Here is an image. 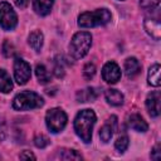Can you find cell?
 I'll return each instance as SVG.
<instances>
[{"instance_id":"obj_30","label":"cell","mask_w":161,"mask_h":161,"mask_svg":"<svg viewBox=\"0 0 161 161\" xmlns=\"http://www.w3.org/2000/svg\"><path fill=\"white\" fill-rule=\"evenodd\" d=\"M29 1H30V0H14L15 5H16L18 8H20V9H24V8L29 4Z\"/></svg>"},{"instance_id":"obj_25","label":"cell","mask_w":161,"mask_h":161,"mask_svg":"<svg viewBox=\"0 0 161 161\" xmlns=\"http://www.w3.org/2000/svg\"><path fill=\"white\" fill-rule=\"evenodd\" d=\"M14 53H15V50H14L13 44H11L9 40H5L4 44H3V54H4L6 58H10V57L14 55Z\"/></svg>"},{"instance_id":"obj_22","label":"cell","mask_w":161,"mask_h":161,"mask_svg":"<svg viewBox=\"0 0 161 161\" xmlns=\"http://www.w3.org/2000/svg\"><path fill=\"white\" fill-rule=\"evenodd\" d=\"M113 136V126L109 123H106L101 130H99V137L103 142H108Z\"/></svg>"},{"instance_id":"obj_18","label":"cell","mask_w":161,"mask_h":161,"mask_svg":"<svg viewBox=\"0 0 161 161\" xmlns=\"http://www.w3.org/2000/svg\"><path fill=\"white\" fill-rule=\"evenodd\" d=\"M147 80H148V84H151L153 87L160 86V65L158 64H153L152 67H150L148 74H147Z\"/></svg>"},{"instance_id":"obj_23","label":"cell","mask_w":161,"mask_h":161,"mask_svg":"<svg viewBox=\"0 0 161 161\" xmlns=\"http://www.w3.org/2000/svg\"><path fill=\"white\" fill-rule=\"evenodd\" d=\"M128 145H130V140H128L127 136H121V137H118V138L116 140V142H114V147H116V150H118L119 152H125V151L127 150Z\"/></svg>"},{"instance_id":"obj_13","label":"cell","mask_w":161,"mask_h":161,"mask_svg":"<svg viewBox=\"0 0 161 161\" xmlns=\"http://www.w3.org/2000/svg\"><path fill=\"white\" fill-rule=\"evenodd\" d=\"M54 4V0H34V10L38 15L45 16L50 13L52 6Z\"/></svg>"},{"instance_id":"obj_7","label":"cell","mask_w":161,"mask_h":161,"mask_svg":"<svg viewBox=\"0 0 161 161\" xmlns=\"http://www.w3.org/2000/svg\"><path fill=\"white\" fill-rule=\"evenodd\" d=\"M31 75L30 64L21 58H15L14 60V78L18 84H25Z\"/></svg>"},{"instance_id":"obj_4","label":"cell","mask_w":161,"mask_h":161,"mask_svg":"<svg viewBox=\"0 0 161 161\" xmlns=\"http://www.w3.org/2000/svg\"><path fill=\"white\" fill-rule=\"evenodd\" d=\"M44 104V99L35 92L24 91L15 96L13 101V107L18 111H28L40 108Z\"/></svg>"},{"instance_id":"obj_19","label":"cell","mask_w":161,"mask_h":161,"mask_svg":"<svg viewBox=\"0 0 161 161\" xmlns=\"http://www.w3.org/2000/svg\"><path fill=\"white\" fill-rule=\"evenodd\" d=\"M57 158L60 160H80L82 155L78 153L75 150H69V148H60L57 151Z\"/></svg>"},{"instance_id":"obj_9","label":"cell","mask_w":161,"mask_h":161,"mask_svg":"<svg viewBox=\"0 0 161 161\" xmlns=\"http://www.w3.org/2000/svg\"><path fill=\"white\" fill-rule=\"evenodd\" d=\"M160 101H161V96L158 91H155L147 96L146 108L151 117H157L160 114Z\"/></svg>"},{"instance_id":"obj_14","label":"cell","mask_w":161,"mask_h":161,"mask_svg":"<svg viewBox=\"0 0 161 161\" xmlns=\"http://www.w3.org/2000/svg\"><path fill=\"white\" fill-rule=\"evenodd\" d=\"M104 96H106L107 102H108L109 104H112V106H121V104L123 103V94H122L119 91L114 89V88H108V89H106Z\"/></svg>"},{"instance_id":"obj_2","label":"cell","mask_w":161,"mask_h":161,"mask_svg":"<svg viewBox=\"0 0 161 161\" xmlns=\"http://www.w3.org/2000/svg\"><path fill=\"white\" fill-rule=\"evenodd\" d=\"M112 15L111 13L102 8L97 9L94 11H86L82 13L78 16V25L82 28H93V26H99V25H106L111 21Z\"/></svg>"},{"instance_id":"obj_10","label":"cell","mask_w":161,"mask_h":161,"mask_svg":"<svg viewBox=\"0 0 161 161\" xmlns=\"http://www.w3.org/2000/svg\"><path fill=\"white\" fill-rule=\"evenodd\" d=\"M143 26L155 40H158L161 38V24L158 18H146L143 21Z\"/></svg>"},{"instance_id":"obj_20","label":"cell","mask_w":161,"mask_h":161,"mask_svg":"<svg viewBox=\"0 0 161 161\" xmlns=\"http://www.w3.org/2000/svg\"><path fill=\"white\" fill-rule=\"evenodd\" d=\"M35 74H36V78L39 80V83H42V84H45L50 80V74L43 64H38L35 67Z\"/></svg>"},{"instance_id":"obj_12","label":"cell","mask_w":161,"mask_h":161,"mask_svg":"<svg viewBox=\"0 0 161 161\" xmlns=\"http://www.w3.org/2000/svg\"><path fill=\"white\" fill-rule=\"evenodd\" d=\"M140 69H141V65L136 58L132 57V58H127L125 60V73L127 77L133 78L135 75H137L140 73Z\"/></svg>"},{"instance_id":"obj_16","label":"cell","mask_w":161,"mask_h":161,"mask_svg":"<svg viewBox=\"0 0 161 161\" xmlns=\"http://www.w3.org/2000/svg\"><path fill=\"white\" fill-rule=\"evenodd\" d=\"M97 89L96 88H86L77 93V101L78 102H92L97 98Z\"/></svg>"},{"instance_id":"obj_17","label":"cell","mask_w":161,"mask_h":161,"mask_svg":"<svg viewBox=\"0 0 161 161\" xmlns=\"http://www.w3.org/2000/svg\"><path fill=\"white\" fill-rule=\"evenodd\" d=\"M13 89V82L6 70L0 69V92L9 93Z\"/></svg>"},{"instance_id":"obj_27","label":"cell","mask_w":161,"mask_h":161,"mask_svg":"<svg viewBox=\"0 0 161 161\" xmlns=\"http://www.w3.org/2000/svg\"><path fill=\"white\" fill-rule=\"evenodd\" d=\"M151 158L152 160H156V161H158L161 158V151H160V145L158 143L153 147V150L151 152Z\"/></svg>"},{"instance_id":"obj_29","label":"cell","mask_w":161,"mask_h":161,"mask_svg":"<svg viewBox=\"0 0 161 161\" xmlns=\"http://www.w3.org/2000/svg\"><path fill=\"white\" fill-rule=\"evenodd\" d=\"M19 157L21 158V160H35V156L30 152V151H24V152H21L20 155H19Z\"/></svg>"},{"instance_id":"obj_11","label":"cell","mask_w":161,"mask_h":161,"mask_svg":"<svg viewBox=\"0 0 161 161\" xmlns=\"http://www.w3.org/2000/svg\"><path fill=\"white\" fill-rule=\"evenodd\" d=\"M127 123H128V126H130L132 130H135V131H137V132H146L147 128H148L147 122H146L140 114H137V113L131 114V116L128 117Z\"/></svg>"},{"instance_id":"obj_1","label":"cell","mask_w":161,"mask_h":161,"mask_svg":"<svg viewBox=\"0 0 161 161\" xmlns=\"http://www.w3.org/2000/svg\"><path fill=\"white\" fill-rule=\"evenodd\" d=\"M96 123V114L92 109H82L78 112L74 119V131L78 137L84 142L89 143L92 140V130Z\"/></svg>"},{"instance_id":"obj_15","label":"cell","mask_w":161,"mask_h":161,"mask_svg":"<svg viewBox=\"0 0 161 161\" xmlns=\"http://www.w3.org/2000/svg\"><path fill=\"white\" fill-rule=\"evenodd\" d=\"M43 40H44V36H43V33L39 31V30H35L33 33H30L29 38H28V43L29 45L35 50V52H39L43 47Z\"/></svg>"},{"instance_id":"obj_6","label":"cell","mask_w":161,"mask_h":161,"mask_svg":"<svg viewBox=\"0 0 161 161\" xmlns=\"http://www.w3.org/2000/svg\"><path fill=\"white\" fill-rule=\"evenodd\" d=\"M18 24V16L11 5L6 1L0 3V25L5 30H13Z\"/></svg>"},{"instance_id":"obj_26","label":"cell","mask_w":161,"mask_h":161,"mask_svg":"<svg viewBox=\"0 0 161 161\" xmlns=\"http://www.w3.org/2000/svg\"><path fill=\"white\" fill-rule=\"evenodd\" d=\"M94 74H96V67H94V64H93V63L86 64L84 68H83V75H84L87 79H91V78H93Z\"/></svg>"},{"instance_id":"obj_28","label":"cell","mask_w":161,"mask_h":161,"mask_svg":"<svg viewBox=\"0 0 161 161\" xmlns=\"http://www.w3.org/2000/svg\"><path fill=\"white\" fill-rule=\"evenodd\" d=\"M54 74L58 77V78H62L64 75V68L60 63H57L55 67H54Z\"/></svg>"},{"instance_id":"obj_21","label":"cell","mask_w":161,"mask_h":161,"mask_svg":"<svg viewBox=\"0 0 161 161\" xmlns=\"http://www.w3.org/2000/svg\"><path fill=\"white\" fill-rule=\"evenodd\" d=\"M140 6L145 11L158 13V10H160V0H140Z\"/></svg>"},{"instance_id":"obj_5","label":"cell","mask_w":161,"mask_h":161,"mask_svg":"<svg viewBox=\"0 0 161 161\" xmlns=\"http://www.w3.org/2000/svg\"><path fill=\"white\" fill-rule=\"evenodd\" d=\"M45 122H47V127L53 133H58L67 125V114L60 108H52L45 114Z\"/></svg>"},{"instance_id":"obj_3","label":"cell","mask_w":161,"mask_h":161,"mask_svg":"<svg viewBox=\"0 0 161 161\" xmlns=\"http://www.w3.org/2000/svg\"><path fill=\"white\" fill-rule=\"evenodd\" d=\"M92 45V35L88 31L75 33L69 44V53L74 59L83 58Z\"/></svg>"},{"instance_id":"obj_8","label":"cell","mask_w":161,"mask_h":161,"mask_svg":"<svg viewBox=\"0 0 161 161\" xmlns=\"http://www.w3.org/2000/svg\"><path fill=\"white\" fill-rule=\"evenodd\" d=\"M102 78L107 83H116L121 78V69L114 62H107L102 68Z\"/></svg>"},{"instance_id":"obj_24","label":"cell","mask_w":161,"mask_h":161,"mask_svg":"<svg viewBox=\"0 0 161 161\" xmlns=\"http://www.w3.org/2000/svg\"><path fill=\"white\" fill-rule=\"evenodd\" d=\"M34 145L36 147H39V148H44V147H47L49 145V138L47 136H44V135H36L34 137Z\"/></svg>"}]
</instances>
